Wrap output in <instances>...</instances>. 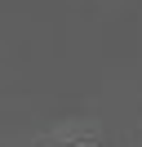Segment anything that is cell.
Wrapping results in <instances>:
<instances>
[{
    "label": "cell",
    "mask_w": 142,
    "mask_h": 147,
    "mask_svg": "<svg viewBox=\"0 0 142 147\" xmlns=\"http://www.w3.org/2000/svg\"><path fill=\"white\" fill-rule=\"evenodd\" d=\"M71 147H93V143H71Z\"/></svg>",
    "instance_id": "6da1fadb"
}]
</instances>
